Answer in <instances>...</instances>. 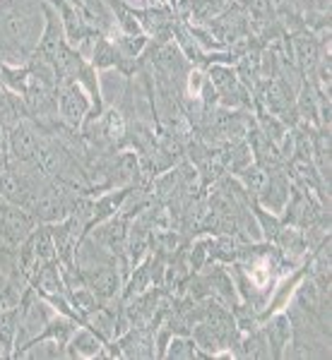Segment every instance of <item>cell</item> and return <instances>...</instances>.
<instances>
[{
	"label": "cell",
	"mask_w": 332,
	"mask_h": 360,
	"mask_svg": "<svg viewBox=\"0 0 332 360\" xmlns=\"http://www.w3.org/2000/svg\"><path fill=\"white\" fill-rule=\"evenodd\" d=\"M265 266H255V269H251V276H253V281L258 283V286H262L265 283V272H262Z\"/></svg>",
	"instance_id": "obj_1"
},
{
	"label": "cell",
	"mask_w": 332,
	"mask_h": 360,
	"mask_svg": "<svg viewBox=\"0 0 332 360\" xmlns=\"http://www.w3.org/2000/svg\"><path fill=\"white\" fill-rule=\"evenodd\" d=\"M200 92V75H190V94H198Z\"/></svg>",
	"instance_id": "obj_2"
}]
</instances>
